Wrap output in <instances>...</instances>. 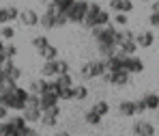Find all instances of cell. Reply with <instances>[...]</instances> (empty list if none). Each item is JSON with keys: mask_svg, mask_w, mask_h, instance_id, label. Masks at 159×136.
I'll return each instance as SVG.
<instances>
[{"mask_svg": "<svg viewBox=\"0 0 159 136\" xmlns=\"http://www.w3.org/2000/svg\"><path fill=\"white\" fill-rule=\"evenodd\" d=\"M116 30L118 28L114 26L112 22L106 24V26L90 28V35H93L95 43H97V50H99L101 58H110V56L118 50V46H116Z\"/></svg>", "mask_w": 159, "mask_h": 136, "instance_id": "1", "label": "cell"}, {"mask_svg": "<svg viewBox=\"0 0 159 136\" xmlns=\"http://www.w3.org/2000/svg\"><path fill=\"white\" fill-rule=\"evenodd\" d=\"M65 24H69V22H67V15H65V13H60V11H56L52 4H48L45 13H43V15H39V26L45 28V30L62 28Z\"/></svg>", "mask_w": 159, "mask_h": 136, "instance_id": "2", "label": "cell"}, {"mask_svg": "<svg viewBox=\"0 0 159 136\" xmlns=\"http://www.w3.org/2000/svg\"><path fill=\"white\" fill-rule=\"evenodd\" d=\"M28 95H30V93H28V89H22V86L17 84L9 95H2L0 100H2V104H4L7 108L17 110V112H20V110L28 104Z\"/></svg>", "mask_w": 159, "mask_h": 136, "instance_id": "3", "label": "cell"}, {"mask_svg": "<svg viewBox=\"0 0 159 136\" xmlns=\"http://www.w3.org/2000/svg\"><path fill=\"white\" fill-rule=\"evenodd\" d=\"M86 9H88V0H73V2H71V7L65 11L67 22H71V24H82Z\"/></svg>", "mask_w": 159, "mask_h": 136, "instance_id": "4", "label": "cell"}, {"mask_svg": "<svg viewBox=\"0 0 159 136\" xmlns=\"http://www.w3.org/2000/svg\"><path fill=\"white\" fill-rule=\"evenodd\" d=\"M101 80L106 84H114V86H127L131 82V74H127L125 69H116V71H106L101 76Z\"/></svg>", "mask_w": 159, "mask_h": 136, "instance_id": "5", "label": "cell"}, {"mask_svg": "<svg viewBox=\"0 0 159 136\" xmlns=\"http://www.w3.org/2000/svg\"><path fill=\"white\" fill-rule=\"evenodd\" d=\"M103 7L99 4V2H88V9H86V13H84V20H82V24L84 28H95L97 26V15H99V11H101Z\"/></svg>", "mask_w": 159, "mask_h": 136, "instance_id": "6", "label": "cell"}, {"mask_svg": "<svg viewBox=\"0 0 159 136\" xmlns=\"http://www.w3.org/2000/svg\"><path fill=\"white\" fill-rule=\"evenodd\" d=\"M123 69L127 71V74H142L144 71V61L140 58V56L135 54H127L125 56V61H123Z\"/></svg>", "mask_w": 159, "mask_h": 136, "instance_id": "7", "label": "cell"}, {"mask_svg": "<svg viewBox=\"0 0 159 136\" xmlns=\"http://www.w3.org/2000/svg\"><path fill=\"white\" fill-rule=\"evenodd\" d=\"M0 74H2L4 78H9V80L20 82V78H22V67H17L11 58H7V61L0 65Z\"/></svg>", "mask_w": 159, "mask_h": 136, "instance_id": "8", "label": "cell"}, {"mask_svg": "<svg viewBox=\"0 0 159 136\" xmlns=\"http://www.w3.org/2000/svg\"><path fill=\"white\" fill-rule=\"evenodd\" d=\"M58 117H60V106H54V108L43 110V112H41L39 123H41L43 128H54V125L58 123Z\"/></svg>", "mask_w": 159, "mask_h": 136, "instance_id": "9", "label": "cell"}, {"mask_svg": "<svg viewBox=\"0 0 159 136\" xmlns=\"http://www.w3.org/2000/svg\"><path fill=\"white\" fill-rule=\"evenodd\" d=\"M133 136H155V125L151 123V121H144V119H140V121H135L131 128Z\"/></svg>", "mask_w": 159, "mask_h": 136, "instance_id": "10", "label": "cell"}, {"mask_svg": "<svg viewBox=\"0 0 159 136\" xmlns=\"http://www.w3.org/2000/svg\"><path fill=\"white\" fill-rule=\"evenodd\" d=\"M20 112H22V117L26 119V123H39V119H41V112H43V110L39 108L37 104H26Z\"/></svg>", "mask_w": 159, "mask_h": 136, "instance_id": "11", "label": "cell"}, {"mask_svg": "<svg viewBox=\"0 0 159 136\" xmlns=\"http://www.w3.org/2000/svg\"><path fill=\"white\" fill-rule=\"evenodd\" d=\"M24 26L28 28H34V26H39V13L34 11V9H22L20 11V17H17Z\"/></svg>", "mask_w": 159, "mask_h": 136, "instance_id": "12", "label": "cell"}, {"mask_svg": "<svg viewBox=\"0 0 159 136\" xmlns=\"http://www.w3.org/2000/svg\"><path fill=\"white\" fill-rule=\"evenodd\" d=\"M54 106H58V95L52 93V91H45L39 95V108L41 110H50Z\"/></svg>", "mask_w": 159, "mask_h": 136, "instance_id": "13", "label": "cell"}, {"mask_svg": "<svg viewBox=\"0 0 159 136\" xmlns=\"http://www.w3.org/2000/svg\"><path fill=\"white\" fill-rule=\"evenodd\" d=\"M135 43L138 48H151L155 43V32L153 30H142V32H135Z\"/></svg>", "mask_w": 159, "mask_h": 136, "instance_id": "14", "label": "cell"}, {"mask_svg": "<svg viewBox=\"0 0 159 136\" xmlns=\"http://www.w3.org/2000/svg\"><path fill=\"white\" fill-rule=\"evenodd\" d=\"M110 9L114 13H131L133 11V2L131 0H110Z\"/></svg>", "mask_w": 159, "mask_h": 136, "instance_id": "15", "label": "cell"}, {"mask_svg": "<svg viewBox=\"0 0 159 136\" xmlns=\"http://www.w3.org/2000/svg\"><path fill=\"white\" fill-rule=\"evenodd\" d=\"M48 91V78H32L30 84H28V93H34V95H41Z\"/></svg>", "mask_w": 159, "mask_h": 136, "instance_id": "16", "label": "cell"}, {"mask_svg": "<svg viewBox=\"0 0 159 136\" xmlns=\"http://www.w3.org/2000/svg\"><path fill=\"white\" fill-rule=\"evenodd\" d=\"M41 76L43 78H56L58 76V58L54 61H45L43 67H41Z\"/></svg>", "mask_w": 159, "mask_h": 136, "instance_id": "17", "label": "cell"}, {"mask_svg": "<svg viewBox=\"0 0 159 136\" xmlns=\"http://www.w3.org/2000/svg\"><path fill=\"white\" fill-rule=\"evenodd\" d=\"M118 114L120 117H133L135 114V104H133L131 100H123L118 104Z\"/></svg>", "mask_w": 159, "mask_h": 136, "instance_id": "18", "label": "cell"}, {"mask_svg": "<svg viewBox=\"0 0 159 136\" xmlns=\"http://www.w3.org/2000/svg\"><path fill=\"white\" fill-rule=\"evenodd\" d=\"M37 54L41 56V58H45V61H54V58H58V48L52 46V43H48L45 48H41Z\"/></svg>", "mask_w": 159, "mask_h": 136, "instance_id": "19", "label": "cell"}, {"mask_svg": "<svg viewBox=\"0 0 159 136\" xmlns=\"http://www.w3.org/2000/svg\"><path fill=\"white\" fill-rule=\"evenodd\" d=\"M142 102L146 104V110H157L159 108V95L157 93H146L142 97Z\"/></svg>", "mask_w": 159, "mask_h": 136, "instance_id": "20", "label": "cell"}, {"mask_svg": "<svg viewBox=\"0 0 159 136\" xmlns=\"http://www.w3.org/2000/svg\"><path fill=\"white\" fill-rule=\"evenodd\" d=\"M7 119H9L11 128H13V130H17V132H22V130H24V128L28 125V123H26V119L22 117V112H20V114H15V117H7Z\"/></svg>", "mask_w": 159, "mask_h": 136, "instance_id": "21", "label": "cell"}, {"mask_svg": "<svg viewBox=\"0 0 159 136\" xmlns=\"http://www.w3.org/2000/svg\"><path fill=\"white\" fill-rule=\"evenodd\" d=\"M101 119H103V117H101V114H97L93 108H88L86 112H84V121H86L88 125H101Z\"/></svg>", "mask_w": 159, "mask_h": 136, "instance_id": "22", "label": "cell"}, {"mask_svg": "<svg viewBox=\"0 0 159 136\" xmlns=\"http://www.w3.org/2000/svg\"><path fill=\"white\" fill-rule=\"evenodd\" d=\"M48 43H50V39H48V35H34V37L30 39V46H32V48H34L37 52H39L41 48H45Z\"/></svg>", "mask_w": 159, "mask_h": 136, "instance_id": "23", "label": "cell"}, {"mask_svg": "<svg viewBox=\"0 0 159 136\" xmlns=\"http://www.w3.org/2000/svg\"><path fill=\"white\" fill-rule=\"evenodd\" d=\"M56 84H58V89H67V86H73V78H71V74H58L56 78Z\"/></svg>", "mask_w": 159, "mask_h": 136, "instance_id": "24", "label": "cell"}, {"mask_svg": "<svg viewBox=\"0 0 159 136\" xmlns=\"http://www.w3.org/2000/svg\"><path fill=\"white\" fill-rule=\"evenodd\" d=\"M88 97V89L84 84H73V100L75 102H84Z\"/></svg>", "mask_w": 159, "mask_h": 136, "instance_id": "25", "label": "cell"}, {"mask_svg": "<svg viewBox=\"0 0 159 136\" xmlns=\"http://www.w3.org/2000/svg\"><path fill=\"white\" fill-rule=\"evenodd\" d=\"M0 39H4V41L15 39V28L11 26V24H2L0 26Z\"/></svg>", "mask_w": 159, "mask_h": 136, "instance_id": "26", "label": "cell"}, {"mask_svg": "<svg viewBox=\"0 0 159 136\" xmlns=\"http://www.w3.org/2000/svg\"><path fill=\"white\" fill-rule=\"evenodd\" d=\"M80 76H82L84 80H93V78H95V71H93V61H88V63H84V65L80 67Z\"/></svg>", "mask_w": 159, "mask_h": 136, "instance_id": "27", "label": "cell"}, {"mask_svg": "<svg viewBox=\"0 0 159 136\" xmlns=\"http://www.w3.org/2000/svg\"><path fill=\"white\" fill-rule=\"evenodd\" d=\"M110 22H112L116 28H125L127 24H129V17H127V13H114V17H112Z\"/></svg>", "mask_w": 159, "mask_h": 136, "instance_id": "28", "label": "cell"}, {"mask_svg": "<svg viewBox=\"0 0 159 136\" xmlns=\"http://www.w3.org/2000/svg\"><path fill=\"white\" fill-rule=\"evenodd\" d=\"M58 102H71L73 100V86H67V89H58Z\"/></svg>", "mask_w": 159, "mask_h": 136, "instance_id": "29", "label": "cell"}, {"mask_svg": "<svg viewBox=\"0 0 159 136\" xmlns=\"http://www.w3.org/2000/svg\"><path fill=\"white\" fill-rule=\"evenodd\" d=\"M71 2H73V0H50L48 4H52V7L56 9V11H60V13H65V11H67V9L71 7Z\"/></svg>", "mask_w": 159, "mask_h": 136, "instance_id": "30", "label": "cell"}, {"mask_svg": "<svg viewBox=\"0 0 159 136\" xmlns=\"http://www.w3.org/2000/svg\"><path fill=\"white\" fill-rule=\"evenodd\" d=\"M90 108L95 110V112H97V114H101V117H106L107 112H110V104H107L106 100H99V102H97V104H95V106H90Z\"/></svg>", "mask_w": 159, "mask_h": 136, "instance_id": "31", "label": "cell"}, {"mask_svg": "<svg viewBox=\"0 0 159 136\" xmlns=\"http://www.w3.org/2000/svg\"><path fill=\"white\" fill-rule=\"evenodd\" d=\"M110 20H112L110 11H107V9H101L99 15H97V26H106V24H110Z\"/></svg>", "mask_w": 159, "mask_h": 136, "instance_id": "32", "label": "cell"}, {"mask_svg": "<svg viewBox=\"0 0 159 136\" xmlns=\"http://www.w3.org/2000/svg\"><path fill=\"white\" fill-rule=\"evenodd\" d=\"M4 11H7V17H9V22H15V20L20 17V9H17L15 4H9V7H4Z\"/></svg>", "mask_w": 159, "mask_h": 136, "instance_id": "33", "label": "cell"}, {"mask_svg": "<svg viewBox=\"0 0 159 136\" xmlns=\"http://www.w3.org/2000/svg\"><path fill=\"white\" fill-rule=\"evenodd\" d=\"M17 54H20V48H17L15 43H9V46H4V56H7V58H11V61H13V58H15Z\"/></svg>", "mask_w": 159, "mask_h": 136, "instance_id": "34", "label": "cell"}, {"mask_svg": "<svg viewBox=\"0 0 159 136\" xmlns=\"http://www.w3.org/2000/svg\"><path fill=\"white\" fill-rule=\"evenodd\" d=\"M58 74H71V65L65 58H58Z\"/></svg>", "mask_w": 159, "mask_h": 136, "instance_id": "35", "label": "cell"}, {"mask_svg": "<svg viewBox=\"0 0 159 136\" xmlns=\"http://www.w3.org/2000/svg\"><path fill=\"white\" fill-rule=\"evenodd\" d=\"M20 136H39V134H37V130H34V128H32V125L28 123L26 128H24V130L20 132Z\"/></svg>", "mask_w": 159, "mask_h": 136, "instance_id": "36", "label": "cell"}, {"mask_svg": "<svg viewBox=\"0 0 159 136\" xmlns=\"http://www.w3.org/2000/svg\"><path fill=\"white\" fill-rule=\"evenodd\" d=\"M148 24L153 28H159V13H153L151 11V15H148Z\"/></svg>", "mask_w": 159, "mask_h": 136, "instance_id": "37", "label": "cell"}, {"mask_svg": "<svg viewBox=\"0 0 159 136\" xmlns=\"http://www.w3.org/2000/svg\"><path fill=\"white\" fill-rule=\"evenodd\" d=\"M135 104V114H144L146 112V104L142 102V100H138V102H133Z\"/></svg>", "mask_w": 159, "mask_h": 136, "instance_id": "38", "label": "cell"}, {"mask_svg": "<svg viewBox=\"0 0 159 136\" xmlns=\"http://www.w3.org/2000/svg\"><path fill=\"white\" fill-rule=\"evenodd\" d=\"M2 24H9V17H7L4 7H0V26H2Z\"/></svg>", "mask_w": 159, "mask_h": 136, "instance_id": "39", "label": "cell"}, {"mask_svg": "<svg viewBox=\"0 0 159 136\" xmlns=\"http://www.w3.org/2000/svg\"><path fill=\"white\" fill-rule=\"evenodd\" d=\"M151 11H153V13H159V0L151 2Z\"/></svg>", "mask_w": 159, "mask_h": 136, "instance_id": "40", "label": "cell"}, {"mask_svg": "<svg viewBox=\"0 0 159 136\" xmlns=\"http://www.w3.org/2000/svg\"><path fill=\"white\" fill-rule=\"evenodd\" d=\"M56 136H71V134H69L67 130H60V132H58V134H56Z\"/></svg>", "mask_w": 159, "mask_h": 136, "instance_id": "41", "label": "cell"}, {"mask_svg": "<svg viewBox=\"0 0 159 136\" xmlns=\"http://www.w3.org/2000/svg\"><path fill=\"white\" fill-rule=\"evenodd\" d=\"M0 52H4V39H0Z\"/></svg>", "mask_w": 159, "mask_h": 136, "instance_id": "42", "label": "cell"}, {"mask_svg": "<svg viewBox=\"0 0 159 136\" xmlns=\"http://www.w3.org/2000/svg\"><path fill=\"white\" fill-rule=\"evenodd\" d=\"M140 2H153V0H140Z\"/></svg>", "mask_w": 159, "mask_h": 136, "instance_id": "43", "label": "cell"}, {"mask_svg": "<svg viewBox=\"0 0 159 136\" xmlns=\"http://www.w3.org/2000/svg\"><path fill=\"white\" fill-rule=\"evenodd\" d=\"M41 2H45V4H48V2H50V0H41Z\"/></svg>", "mask_w": 159, "mask_h": 136, "instance_id": "44", "label": "cell"}, {"mask_svg": "<svg viewBox=\"0 0 159 136\" xmlns=\"http://www.w3.org/2000/svg\"><path fill=\"white\" fill-rule=\"evenodd\" d=\"M129 136H133V134H129Z\"/></svg>", "mask_w": 159, "mask_h": 136, "instance_id": "45", "label": "cell"}]
</instances>
